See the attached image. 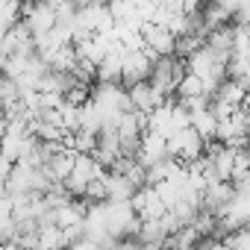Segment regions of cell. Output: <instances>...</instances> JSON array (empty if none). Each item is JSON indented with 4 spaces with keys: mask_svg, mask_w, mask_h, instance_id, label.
Instances as JSON below:
<instances>
[{
    "mask_svg": "<svg viewBox=\"0 0 250 250\" xmlns=\"http://www.w3.org/2000/svg\"><path fill=\"white\" fill-rule=\"evenodd\" d=\"M206 139L194 130V127H186V130H177L171 139H168V153L183 159V162H194L206 153Z\"/></svg>",
    "mask_w": 250,
    "mask_h": 250,
    "instance_id": "6da1fadb",
    "label": "cell"
},
{
    "mask_svg": "<svg viewBox=\"0 0 250 250\" xmlns=\"http://www.w3.org/2000/svg\"><path fill=\"white\" fill-rule=\"evenodd\" d=\"M142 33H145L147 44H150V47H153V50H156L159 56H174V53H177V33H174L171 27L147 21Z\"/></svg>",
    "mask_w": 250,
    "mask_h": 250,
    "instance_id": "7a4b0ae2",
    "label": "cell"
},
{
    "mask_svg": "<svg viewBox=\"0 0 250 250\" xmlns=\"http://www.w3.org/2000/svg\"><path fill=\"white\" fill-rule=\"evenodd\" d=\"M77 159H80V150H74V147H62L59 153H53L50 156V162L47 165H42V168H47V174L56 180V183H65L68 177H71V171H74V165H77Z\"/></svg>",
    "mask_w": 250,
    "mask_h": 250,
    "instance_id": "3957f363",
    "label": "cell"
},
{
    "mask_svg": "<svg viewBox=\"0 0 250 250\" xmlns=\"http://www.w3.org/2000/svg\"><path fill=\"white\" fill-rule=\"evenodd\" d=\"M218 124H221V118L215 115L212 106H203V109H194V112H191V127H194L206 142L218 139Z\"/></svg>",
    "mask_w": 250,
    "mask_h": 250,
    "instance_id": "277c9868",
    "label": "cell"
},
{
    "mask_svg": "<svg viewBox=\"0 0 250 250\" xmlns=\"http://www.w3.org/2000/svg\"><path fill=\"white\" fill-rule=\"evenodd\" d=\"M203 77H197L194 71H188L183 77V83L177 85V97H194V94H203Z\"/></svg>",
    "mask_w": 250,
    "mask_h": 250,
    "instance_id": "5b68a950",
    "label": "cell"
},
{
    "mask_svg": "<svg viewBox=\"0 0 250 250\" xmlns=\"http://www.w3.org/2000/svg\"><path fill=\"white\" fill-rule=\"evenodd\" d=\"M15 3H27V0H15Z\"/></svg>",
    "mask_w": 250,
    "mask_h": 250,
    "instance_id": "8992f818",
    "label": "cell"
}]
</instances>
